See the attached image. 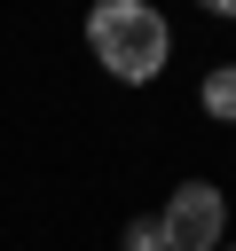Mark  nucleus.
Returning <instances> with one entry per match:
<instances>
[{
	"label": "nucleus",
	"instance_id": "nucleus-1",
	"mask_svg": "<svg viewBox=\"0 0 236 251\" xmlns=\"http://www.w3.org/2000/svg\"><path fill=\"white\" fill-rule=\"evenodd\" d=\"M87 47H94V63H102L110 78L149 86V78L165 71V55H173V31H165V16H157L149 0H102V8L87 16Z\"/></svg>",
	"mask_w": 236,
	"mask_h": 251
},
{
	"label": "nucleus",
	"instance_id": "nucleus-4",
	"mask_svg": "<svg viewBox=\"0 0 236 251\" xmlns=\"http://www.w3.org/2000/svg\"><path fill=\"white\" fill-rule=\"evenodd\" d=\"M118 251H165V235H157V220H126V235H118Z\"/></svg>",
	"mask_w": 236,
	"mask_h": 251
},
{
	"label": "nucleus",
	"instance_id": "nucleus-2",
	"mask_svg": "<svg viewBox=\"0 0 236 251\" xmlns=\"http://www.w3.org/2000/svg\"><path fill=\"white\" fill-rule=\"evenodd\" d=\"M220 227H228V204H220L212 180H181L165 196V212H157L165 251H220Z\"/></svg>",
	"mask_w": 236,
	"mask_h": 251
},
{
	"label": "nucleus",
	"instance_id": "nucleus-3",
	"mask_svg": "<svg viewBox=\"0 0 236 251\" xmlns=\"http://www.w3.org/2000/svg\"><path fill=\"white\" fill-rule=\"evenodd\" d=\"M205 118H220V126H236V63H220V71L205 78Z\"/></svg>",
	"mask_w": 236,
	"mask_h": 251
}]
</instances>
